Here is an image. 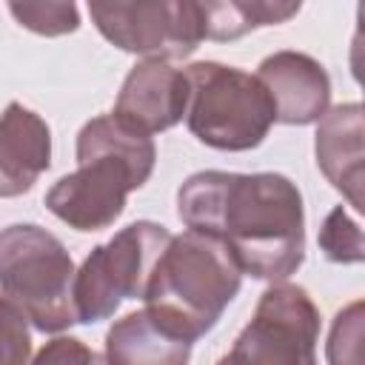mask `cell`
<instances>
[{
    "label": "cell",
    "instance_id": "obj_9",
    "mask_svg": "<svg viewBox=\"0 0 365 365\" xmlns=\"http://www.w3.org/2000/svg\"><path fill=\"white\" fill-rule=\"evenodd\" d=\"M265 88L274 120L285 125H308L319 123V117L331 106V77L319 60L302 51H274L268 54L257 74Z\"/></svg>",
    "mask_w": 365,
    "mask_h": 365
},
{
    "label": "cell",
    "instance_id": "obj_2",
    "mask_svg": "<svg viewBox=\"0 0 365 365\" xmlns=\"http://www.w3.org/2000/svg\"><path fill=\"white\" fill-rule=\"evenodd\" d=\"M154 140L114 114L88 120L77 134V171L46 191V208L74 231H103L125 211V197L154 171Z\"/></svg>",
    "mask_w": 365,
    "mask_h": 365
},
{
    "label": "cell",
    "instance_id": "obj_13",
    "mask_svg": "<svg viewBox=\"0 0 365 365\" xmlns=\"http://www.w3.org/2000/svg\"><path fill=\"white\" fill-rule=\"evenodd\" d=\"M191 342L160 328L145 311H131L106 334L108 365H188Z\"/></svg>",
    "mask_w": 365,
    "mask_h": 365
},
{
    "label": "cell",
    "instance_id": "obj_7",
    "mask_svg": "<svg viewBox=\"0 0 365 365\" xmlns=\"http://www.w3.org/2000/svg\"><path fill=\"white\" fill-rule=\"evenodd\" d=\"M319 311L308 291L274 282L262 291L251 322L240 331L225 359L231 365H317Z\"/></svg>",
    "mask_w": 365,
    "mask_h": 365
},
{
    "label": "cell",
    "instance_id": "obj_4",
    "mask_svg": "<svg viewBox=\"0 0 365 365\" xmlns=\"http://www.w3.org/2000/svg\"><path fill=\"white\" fill-rule=\"evenodd\" d=\"M71 288V254L51 231L34 222L0 231V291L37 331L57 334L77 322Z\"/></svg>",
    "mask_w": 365,
    "mask_h": 365
},
{
    "label": "cell",
    "instance_id": "obj_6",
    "mask_svg": "<svg viewBox=\"0 0 365 365\" xmlns=\"http://www.w3.org/2000/svg\"><path fill=\"white\" fill-rule=\"evenodd\" d=\"M168 240L171 234L163 225L137 220L97 245L74 271L71 299L77 322H103L123 299H140Z\"/></svg>",
    "mask_w": 365,
    "mask_h": 365
},
{
    "label": "cell",
    "instance_id": "obj_19",
    "mask_svg": "<svg viewBox=\"0 0 365 365\" xmlns=\"http://www.w3.org/2000/svg\"><path fill=\"white\" fill-rule=\"evenodd\" d=\"M29 365H108L106 362V354H97L91 351L83 339H74V336H54L51 342H46L34 362Z\"/></svg>",
    "mask_w": 365,
    "mask_h": 365
},
{
    "label": "cell",
    "instance_id": "obj_1",
    "mask_svg": "<svg viewBox=\"0 0 365 365\" xmlns=\"http://www.w3.org/2000/svg\"><path fill=\"white\" fill-rule=\"evenodd\" d=\"M188 231L222 242L242 274L285 282L305 259L299 188L277 171H197L177 191Z\"/></svg>",
    "mask_w": 365,
    "mask_h": 365
},
{
    "label": "cell",
    "instance_id": "obj_20",
    "mask_svg": "<svg viewBox=\"0 0 365 365\" xmlns=\"http://www.w3.org/2000/svg\"><path fill=\"white\" fill-rule=\"evenodd\" d=\"M217 365H231V362H228V359H225V356H222V359H220V362H217Z\"/></svg>",
    "mask_w": 365,
    "mask_h": 365
},
{
    "label": "cell",
    "instance_id": "obj_18",
    "mask_svg": "<svg viewBox=\"0 0 365 365\" xmlns=\"http://www.w3.org/2000/svg\"><path fill=\"white\" fill-rule=\"evenodd\" d=\"M31 331L26 314L0 294V365H29Z\"/></svg>",
    "mask_w": 365,
    "mask_h": 365
},
{
    "label": "cell",
    "instance_id": "obj_14",
    "mask_svg": "<svg viewBox=\"0 0 365 365\" xmlns=\"http://www.w3.org/2000/svg\"><path fill=\"white\" fill-rule=\"evenodd\" d=\"M299 11V3H271V0H217L200 3L205 40H237L259 26H279Z\"/></svg>",
    "mask_w": 365,
    "mask_h": 365
},
{
    "label": "cell",
    "instance_id": "obj_8",
    "mask_svg": "<svg viewBox=\"0 0 365 365\" xmlns=\"http://www.w3.org/2000/svg\"><path fill=\"white\" fill-rule=\"evenodd\" d=\"M88 14L108 43L145 60H182L205 40L194 0L88 3Z\"/></svg>",
    "mask_w": 365,
    "mask_h": 365
},
{
    "label": "cell",
    "instance_id": "obj_12",
    "mask_svg": "<svg viewBox=\"0 0 365 365\" xmlns=\"http://www.w3.org/2000/svg\"><path fill=\"white\" fill-rule=\"evenodd\" d=\"M51 165V131L40 114L23 103H9L0 114V197L26 194Z\"/></svg>",
    "mask_w": 365,
    "mask_h": 365
},
{
    "label": "cell",
    "instance_id": "obj_16",
    "mask_svg": "<svg viewBox=\"0 0 365 365\" xmlns=\"http://www.w3.org/2000/svg\"><path fill=\"white\" fill-rule=\"evenodd\" d=\"M9 11L23 29L46 37H60L77 31L80 26V11L74 3H9Z\"/></svg>",
    "mask_w": 365,
    "mask_h": 365
},
{
    "label": "cell",
    "instance_id": "obj_5",
    "mask_svg": "<svg viewBox=\"0 0 365 365\" xmlns=\"http://www.w3.org/2000/svg\"><path fill=\"white\" fill-rule=\"evenodd\" d=\"M188 80V131L217 151H248L257 148L274 120V106L259 80L242 68L222 66L214 60L191 63Z\"/></svg>",
    "mask_w": 365,
    "mask_h": 365
},
{
    "label": "cell",
    "instance_id": "obj_17",
    "mask_svg": "<svg viewBox=\"0 0 365 365\" xmlns=\"http://www.w3.org/2000/svg\"><path fill=\"white\" fill-rule=\"evenodd\" d=\"M362 302L345 305L331 325L328 336V365H362Z\"/></svg>",
    "mask_w": 365,
    "mask_h": 365
},
{
    "label": "cell",
    "instance_id": "obj_3",
    "mask_svg": "<svg viewBox=\"0 0 365 365\" xmlns=\"http://www.w3.org/2000/svg\"><path fill=\"white\" fill-rule=\"evenodd\" d=\"M242 271L231 251L214 237L182 231L157 257L143 302L145 314L168 334L194 345L208 334L237 297Z\"/></svg>",
    "mask_w": 365,
    "mask_h": 365
},
{
    "label": "cell",
    "instance_id": "obj_11",
    "mask_svg": "<svg viewBox=\"0 0 365 365\" xmlns=\"http://www.w3.org/2000/svg\"><path fill=\"white\" fill-rule=\"evenodd\" d=\"M362 106L359 103H342L328 108L319 123H317V165L325 174V180L342 191V197L362 211V185H365V171H362Z\"/></svg>",
    "mask_w": 365,
    "mask_h": 365
},
{
    "label": "cell",
    "instance_id": "obj_15",
    "mask_svg": "<svg viewBox=\"0 0 365 365\" xmlns=\"http://www.w3.org/2000/svg\"><path fill=\"white\" fill-rule=\"evenodd\" d=\"M319 248L331 262H362L365 259V240L359 222L342 208H331L319 228Z\"/></svg>",
    "mask_w": 365,
    "mask_h": 365
},
{
    "label": "cell",
    "instance_id": "obj_10",
    "mask_svg": "<svg viewBox=\"0 0 365 365\" xmlns=\"http://www.w3.org/2000/svg\"><path fill=\"white\" fill-rule=\"evenodd\" d=\"M188 108V80L180 68L163 60L137 63L117 94L114 117L143 134L168 131L185 117Z\"/></svg>",
    "mask_w": 365,
    "mask_h": 365
}]
</instances>
